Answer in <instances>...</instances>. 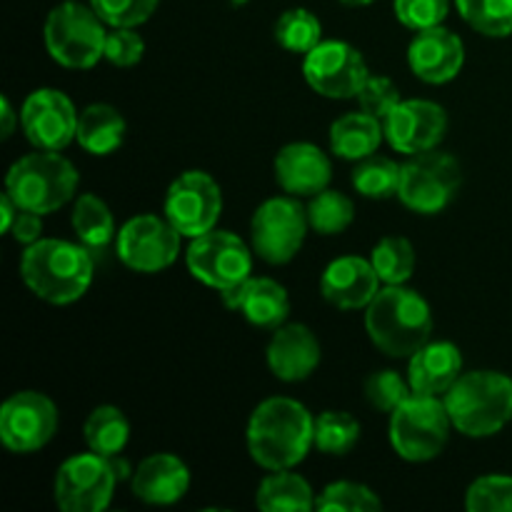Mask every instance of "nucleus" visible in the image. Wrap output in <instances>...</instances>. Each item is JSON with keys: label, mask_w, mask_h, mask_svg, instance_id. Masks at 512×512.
<instances>
[{"label": "nucleus", "mask_w": 512, "mask_h": 512, "mask_svg": "<svg viewBox=\"0 0 512 512\" xmlns=\"http://www.w3.org/2000/svg\"><path fill=\"white\" fill-rule=\"evenodd\" d=\"M315 448V418L293 398H268L248 420L250 458L265 470H293Z\"/></svg>", "instance_id": "obj_1"}, {"label": "nucleus", "mask_w": 512, "mask_h": 512, "mask_svg": "<svg viewBox=\"0 0 512 512\" xmlns=\"http://www.w3.org/2000/svg\"><path fill=\"white\" fill-rule=\"evenodd\" d=\"M93 253L80 243L58 238H40L28 245L20 258V278L38 295L53 305H68L83 298L93 283Z\"/></svg>", "instance_id": "obj_2"}, {"label": "nucleus", "mask_w": 512, "mask_h": 512, "mask_svg": "<svg viewBox=\"0 0 512 512\" xmlns=\"http://www.w3.org/2000/svg\"><path fill=\"white\" fill-rule=\"evenodd\" d=\"M365 328L370 340L390 358H413L430 343L433 313L425 298L403 285H388L368 305Z\"/></svg>", "instance_id": "obj_3"}, {"label": "nucleus", "mask_w": 512, "mask_h": 512, "mask_svg": "<svg viewBox=\"0 0 512 512\" xmlns=\"http://www.w3.org/2000/svg\"><path fill=\"white\" fill-rule=\"evenodd\" d=\"M453 428L468 438H490L512 420V378L495 370H473L443 395Z\"/></svg>", "instance_id": "obj_4"}, {"label": "nucleus", "mask_w": 512, "mask_h": 512, "mask_svg": "<svg viewBox=\"0 0 512 512\" xmlns=\"http://www.w3.org/2000/svg\"><path fill=\"white\" fill-rule=\"evenodd\" d=\"M78 190V170L55 150H38L15 160L5 178V193L25 210L55 213Z\"/></svg>", "instance_id": "obj_5"}, {"label": "nucleus", "mask_w": 512, "mask_h": 512, "mask_svg": "<svg viewBox=\"0 0 512 512\" xmlns=\"http://www.w3.org/2000/svg\"><path fill=\"white\" fill-rule=\"evenodd\" d=\"M43 38L55 63H60L63 68L88 70L100 58H105L108 30L93 5L88 8V5L68 0L50 10Z\"/></svg>", "instance_id": "obj_6"}, {"label": "nucleus", "mask_w": 512, "mask_h": 512, "mask_svg": "<svg viewBox=\"0 0 512 512\" xmlns=\"http://www.w3.org/2000/svg\"><path fill=\"white\" fill-rule=\"evenodd\" d=\"M450 420L448 405L438 395L413 393L398 410L390 413V443L403 460L428 463L438 458L448 445Z\"/></svg>", "instance_id": "obj_7"}, {"label": "nucleus", "mask_w": 512, "mask_h": 512, "mask_svg": "<svg viewBox=\"0 0 512 512\" xmlns=\"http://www.w3.org/2000/svg\"><path fill=\"white\" fill-rule=\"evenodd\" d=\"M460 165L448 153H428L410 155L408 163L400 170L398 198L405 208L420 215H435L448 208L460 188Z\"/></svg>", "instance_id": "obj_8"}, {"label": "nucleus", "mask_w": 512, "mask_h": 512, "mask_svg": "<svg viewBox=\"0 0 512 512\" xmlns=\"http://www.w3.org/2000/svg\"><path fill=\"white\" fill-rule=\"evenodd\" d=\"M115 475L110 458L98 453L73 455L55 473V505L65 512H100L110 505L115 493Z\"/></svg>", "instance_id": "obj_9"}, {"label": "nucleus", "mask_w": 512, "mask_h": 512, "mask_svg": "<svg viewBox=\"0 0 512 512\" xmlns=\"http://www.w3.org/2000/svg\"><path fill=\"white\" fill-rule=\"evenodd\" d=\"M190 275L208 288L220 290L245 283L253 273V253L228 230H208L190 243L185 253Z\"/></svg>", "instance_id": "obj_10"}, {"label": "nucleus", "mask_w": 512, "mask_h": 512, "mask_svg": "<svg viewBox=\"0 0 512 512\" xmlns=\"http://www.w3.org/2000/svg\"><path fill=\"white\" fill-rule=\"evenodd\" d=\"M308 210L293 198H270L255 210L253 250L270 265H285L300 253L308 235Z\"/></svg>", "instance_id": "obj_11"}, {"label": "nucleus", "mask_w": 512, "mask_h": 512, "mask_svg": "<svg viewBox=\"0 0 512 512\" xmlns=\"http://www.w3.org/2000/svg\"><path fill=\"white\" fill-rule=\"evenodd\" d=\"M223 213V190L203 170L178 175L165 195V218L183 238H198L215 228Z\"/></svg>", "instance_id": "obj_12"}, {"label": "nucleus", "mask_w": 512, "mask_h": 512, "mask_svg": "<svg viewBox=\"0 0 512 512\" xmlns=\"http://www.w3.org/2000/svg\"><path fill=\"white\" fill-rule=\"evenodd\" d=\"M305 80L315 93L333 100L358 98L370 70L363 53L343 40H320L303 63Z\"/></svg>", "instance_id": "obj_13"}, {"label": "nucleus", "mask_w": 512, "mask_h": 512, "mask_svg": "<svg viewBox=\"0 0 512 512\" xmlns=\"http://www.w3.org/2000/svg\"><path fill=\"white\" fill-rule=\"evenodd\" d=\"M58 408L38 390H20L0 408V440L10 453H35L53 440Z\"/></svg>", "instance_id": "obj_14"}, {"label": "nucleus", "mask_w": 512, "mask_h": 512, "mask_svg": "<svg viewBox=\"0 0 512 512\" xmlns=\"http://www.w3.org/2000/svg\"><path fill=\"white\" fill-rule=\"evenodd\" d=\"M180 238L168 218L135 215L115 238L118 258L135 273H160L178 260Z\"/></svg>", "instance_id": "obj_15"}, {"label": "nucleus", "mask_w": 512, "mask_h": 512, "mask_svg": "<svg viewBox=\"0 0 512 512\" xmlns=\"http://www.w3.org/2000/svg\"><path fill=\"white\" fill-rule=\"evenodd\" d=\"M78 110L73 100L55 88H40L25 98L20 110V123L25 135L38 150L68 148L78 135Z\"/></svg>", "instance_id": "obj_16"}, {"label": "nucleus", "mask_w": 512, "mask_h": 512, "mask_svg": "<svg viewBox=\"0 0 512 512\" xmlns=\"http://www.w3.org/2000/svg\"><path fill=\"white\" fill-rule=\"evenodd\" d=\"M383 130L398 153H428L443 140L448 115L433 100H400L393 113L383 120Z\"/></svg>", "instance_id": "obj_17"}, {"label": "nucleus", "mask_w": 512, "mask_h": 512, "mask_svg": "<svg viewBox=\"0 0 512 512\" xmlns=\"http://www.w3.org/2000/svg\"><path fill=\"white\" fill-rule=\"evenodd\" d=\"M410 70L423 83L443 85L460 73L465 63L463 40L453 30L435 25V28L415 30V38L408 48Z\"/></svg>", "instance_id": "obj_18"}, {"label": "nucleus", "mask_w": 512, "mask_h": 512, "mask_svg": "<svg viewBox=\"0 0 512 512\" xmlns=\"http://www.w3.org/2000/svg\"><path fill=\"white\" fill-rule=\"evenodd\" d=\"M320 290H323V298L335 308L360 310L368 308L375 295L380 293V278L370 260L345 255L325 268Z\"/></svg>", "instance_id": "obj_19"}, {"label": "nucleus", "mask_w": 512, "mask_h": 512, "mask_svg": "<svg viewBox=\"0 0 512 512\" xmlns=\"http://www.w3.org/2000/svg\"><path fill=\"white\" fill-rule=\"evenodd\" d=\"M320 343L308 325H280L268 345V365L283 383H300L320 365Z\"/></svg>", "instance_id": "obj_20"}, {"label": "nucleus", "mask_w": 512, "mask_h": 512, "mask_svg": "<svg viewBox=\"0 0 512 512\" xmlns=\"http://www.w3.org/2000/svg\"><path fill=\"white\" fill-rule=\"evenodd\" d=\"M275 178L280 188L298 198H313L328 188L333 178L330 160L318 145L290 143L275 155Z\"/></svg>", "instance_id": "obj_21"}, {"label": "nucleus", "mask_w": 512, "mask_h": 512, "mask_svg": "<svg viewBox=\"0 0 512 512\" xmlns=\"http://www.w3.org/2000/svg\"><path fill=\"white\" fill-rule=\"evenodd\" d=\"M220 298H223L225 308L240 310L258 328H280L290 313L288 293L283 285L270 278L250 275L245 283L220 290Z\"/></svg>", "instance_id": "obj_22"}, {"label": "nucleus", "mask_w": 512, "mask_h": 512, "mask_svg": "<svg viewBox=\"0 0 512 512\" xmlns=\"http://www.w3.org/2000/svg\"><path fill=\"white\" fill-rule=\"evenodd\" d=\"M190 470L170 453L148 455L133 473L135 498L150 505H173L188 493Z\"/></svg>", "instance_id": "obj_23"}, {"label": "nucleus", "mask_w": 512, "mask_h": 512, "mask_svg": "<svg viewBox=\"0 0 512 512\" xmlns=\"http://www.w3.org/2000/svg\"><path fill=\"white\" fill-rule=\"evenodd\" d=\"M463 375V355L453 343H428L410 358L408 380L413 393L443 398Z\"/></svg>", "instance_id": "obj_24"}, {"label": "nucleus", "mask_w": 512, "mask_h": 512, "mask_svg": "<svg viewBox=\"0 0 512 512\" xmlns=\"http://www.w3.org/2000/svg\"><path fill=\"white\" fill-rule=\"evenodd\" d=\"M383 135V120L358 110V113H348L335 120L330 128V148L338 158L363 160L378 150Z\"/></svg>", "instance_id": "obj_25"}, {"label": "nucleus", "mask_w": 512, "mask_h": 512, "mask_svg": "<svg viewBox=\"0 0 512 512\" xmlns=\"http://www.w3.org/2000/svg\"><path fill=\"white\" fill-rule=\"evenodd\" d=\"M125 118L108 103H93L80 113L75 140L90 155H110L123 145Z\"/></svg>", "instance_id": "obj_26"}, {"label": "nucleus", "mask_w": 512, "mask_h": 512, "mask_svg": "<svg viewBox=\"0 0 512 512\" xmlns=\"http://www.w3.org/2000/svg\"><path fill=\"white\" fill-rule=\"evenodd\" d=\"M315 500L308 480L290 470H273L255 495V505L265 512H308L315 510Z\"/></svg>", "instance_id": "obj_27"}, {"label": "nucleus", "mask_w": 512, "mask_h": 512, "mask_svg": "<svg viewBox=\"0 0 512 512\" xmlns=\"http://www.w3.org/2000/svg\"><path fill=\"white\" fill-rule=\"evenodd\" d=\"M73 230L78 243L85 245L90 253H100L118 238L113 213L105 205V200H100L93 193H85L75 200Z\"/></svg>", "instance_id": "obj_28"}, {"label": "nucleus", "mask_w": 512, "mask_h": 512, "mask_svg": "<svg viewBox=\"0 0 512 512\" xmlns=\"http://www.w3.org/2000/svg\"><path fill=\"white\" fill-rule=\"evenodd\" d=\"M85 443L93 453L103 455V458H115L125 450L130 438L128 418L115 405H100L88 415L83 425Z\"/></svg>", "instance_id": "obj_29"}, {"label": "nucleus", "mask_w": 512, "mask_h": 512, "mask_svg": "<svg viewBox=\"0 0 512 512\" xmlns=\"http://www.w3.org/2000/svg\"><path fill=\"white\" fill-rule=\"evenodd\" d=\"M400 170L403 165H398L395 160L383 158V155H368L353 170V185L365 198L385 200L390 195H398Z\"/></svg>", "instance_id": "obj_30"}, {"label": "nucleus", "mask_w": 512, "mask_h": 512, "mask_svg": "<svg viewBox=\"0 0 512 512\" xmlns=\"http://www.w3.org/2000/svg\"><path fill=\"white\" fill-rule=\"evenodd\" d=\"M370 263H373L380 283L403 285L405 280H410V275H413L415 270L413 243H410L408 238H400V235L383 238L373 248V258H370Z\"/></svg>", "instance_id": "obj_31"}, {"label": "nucleus", "mask_w": 512, "mask_h": 512, "mask_svg": "<svg viewBox=\"0 0 512 512\" xmlns=\"http://www.w3.org/2000/svg\"><path fill=\"white\" fill-rule=\"evenodd\" d=\"M308 223L315 233L320 235H338L353 223L355 205L348 195L338 193V190H320L313 195L308 208Z\"/></svg>", "instance_id": "obj_32"}, {"label": "nucleus", "mask_w": 512, "mask_h": 512, "mask_svg": "<svg viewBox=\"0 0 512 512\" xmlns=\"http://www.w3.org/2000/svg\"><path fill=\"white\" fill-rule=\"evenodd\" d=\"M360 440V423L350 413L328 410L315 418V448L325 455H348Z\"/></svg>", "instance_id": "obj_33"}, {"label": "nucleus", "mask_w": 512, "mask_h": 512, "mask_svg": "<svg viewBox=\"0 0 512 512\" xmlns=\"http://www.w3.org/2000/svg\"><path fill=\"white\" fill-rule=\"evenodd\" d=\"M465 23L488 38L512 33V0H455Z\"/></svg>", "instance_id": "obj_34"}, {"label": "nucleus", "mask_w": 512, "mask_h": 512, "mask_svg": "<svg viewBox=\"0 0 512 512\" xmlns=\"http://www.w3.org/2000/svg\"><path fill=\"white\" fill-rule=\"evenodd\" d=\"M323 38V25L310 10L293 8L275 23V40L290 53H310Z\"/></svg>", "instance_id": "obj_35"}, {"label": "nucleus", "mask_w": 512, "mask_h": 512, "mask_svg": "<svg viewBox=\"0 0 512 512\" xmlns=\"http://www.w3.org/2000/svg\"><path fill=\"white\" fill-rule=\"evenodd\" d=\"M380 508L383 503L368 485L350 483V480L328 485L315 500V510L323 512H375Z\"/></svg>", "instance_id": "obj_36"}, {"label": "nucleus", "mask_w": 512, "mask_h": 512, "mask_svg": "<svg viewBox=\"0 0 512 512\" xmlns=\"http://www.w3.org/2000/svg\"><path fill=\"white\" fill-rule=\"evenodd\" d=\"M465 508L470 512H512V478L485 475L468 488Z\"/></svg>", "instance_id": "obj_37"}, {"label": "nucleus", "mask_w": 512, "mask_h": 512, "mask_svg": "<svg viewBox=\"0 0 512 512\" xmlns=\"http://www.w3.org/2000/svg\"><path fill=\"white\" fill-rule=\"evenodd\" d=\"M410 395H413L410 380H405L398 370H378L365 380V398L375 410H383V413L398 410Z\"/></svg>", "instance_id": "obj_38"}, {"label": "nucleus", "mask_w": 512, "mask_h": 512, "mask_svg": "<svg viewBox=\"0 0 512 512\" xmlns=\"http://www.w3.org/2000/svg\"><path fill=\"white\" fill-rule=\"evenodd\" d=\"M160 0H90L95 13L110 28H135L155 13Z\"/></svg>", "instance_id": "obj_39"}, {"label": "nucleus", "mask_w": 512, "mask_h": 512, "mask_svg": "<svg viewBox=\"0 0 512 512\" xmlns=\"http://www.w3.org/2000/svg\"><path fill=\"white\" fill-rule=\"evenodd\" d=\"M450 0H395V18L410 30L435 28L448 18Z\"/></svg>", "instance_id": "obj_40"}, {"label": "nucleus", "mask_w": 512, "mask_h": 512, "mask_svg": "<svg viewBox=\"0 0 512 512\" xmlns=\"http://www.w3.org/2000/svg\"><path fill=\"white\" fill-rule=\"evenodd\" d=\"M360 110L375 115L378 120H385L393 113L395 105L400 103V93L393 85V80L383 78V75H368L365 85L358 93Z\"/></svg>", "instance_id": "obj_41"}, {"label": "nucleus", "mask_w": 512, "mask_h": 512, "mask_svg": "<svg viewBox=\"0 0 512 512\" xmlns=\"http://www.w3.org/2000/svg\"><path fill=\"white\" fill-rule=\"evenodd\" d=\"M145 53V43L133 28H113L105 38V58L118 68H130L140 63Z\"/></svg>", "instance_id": "obj_42"}, {"label": "nucleus", "mask_w": 512, "mask_h": 512, "mask_svg": "<svg viewBox=\"0 0 512 512\" xmlns=\"http://www.w3.org/2000/svg\"><path fill=\"white\" fill-rule=\"evenodd\" d=\"M40 233H43V215L35 213V210L18 208V215H15V223L10 228V235H13L18 243L33 245L40 240Z\"/></svg>", "instance_id": "obj_43"}, {"label": "nucleus", "mask_w": 512, "mask_h": 512, "mask_svg": "<svg viewBox=\"0 0 512 512\" xmlns=\"http://www.w3.org/2000/svg\"><path fill=\"white\" fill-rule=\"evenodd\" d=\"M0 123H3V138H10L15 130V123H18V115H15L8 95H3V98H0Z\"/></svg>", "instance_id": "obj_44"}, {"label": "nucleus", "mask_w": 512, "mask_h": 512, "mask_svg": "<svg viewBox=\"0 0 512 512\" xmlns=\"http://www.w3.org/2000/svg\"><path fill=\"white\" fill-rule=\"evenodd\" d=\"M340 3L355 5V8H358V5H370V3H375V0H340Z\"/></svg>", "instance_id": "obj_45"}]
</instances>
